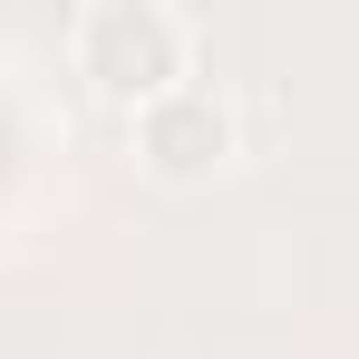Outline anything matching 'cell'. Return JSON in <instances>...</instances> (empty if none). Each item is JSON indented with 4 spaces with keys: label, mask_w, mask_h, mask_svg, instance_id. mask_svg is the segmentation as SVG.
<instances>
[{
    "label": "cell",
    "mask_w": 359,
    "mask_h": 359,
    "mask_svg": "<svg viewBox=\"0 0 359 359\" xmlns=\"http://www.w3.org/2000/svg\"><path fill=\"white\" fill-rule=\"evenodd\" d=\"M126 146H136V165L156 184H214L243 156V117H233V97H224L214 78H184V88L146 97V107L126 117Z\"/></svg>",
    "instance_id": "2"
},
{
    "label": "cell",
    "mask_w": 359,
    "mask_h": 359,
    "mask_svg": "<svg viewBox=\"0 0 359 359\" xmlns=\"http://www.w3.org/2000/svg\"><path fill=\"white\" fill-rule=\"evenodd\" d=\"M68 59L88 78V97H107L117 117H136L146 97H165V88L194 78V29L165 0H97V10H78Z\"/></svg>",
    "instance_id": "1"
}]
</instances>
